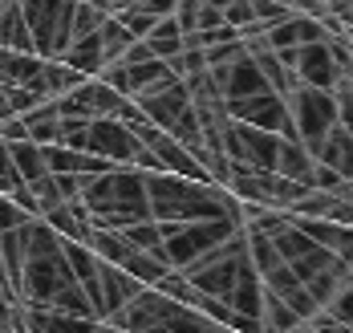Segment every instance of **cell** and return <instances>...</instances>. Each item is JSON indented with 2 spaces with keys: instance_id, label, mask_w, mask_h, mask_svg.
Returning a JSON list of instances; mask_svg holds the SVG:
<instances>
[{
  "instance_id": "cell-25",
  "label": "cell",
  "mask_w": 353,
  "mask_h": 333,
  "mask_svg": "<svg viewBox=\"0 0 353 333\" xmlns=\"http://www.w3.org/2000/svg\"><path fill=\"white\" fill-rule=\"evenodd\" d=\"M260 325H264V333H288V330H296V325H305V321H301L276 293L264 289V301H260Z\"/></svg>"
},
{
  "instance_id": "cell-22",
  "label": "cell",
  "mask_w": 353,
  "mask_h": 333,
  "mask_svg": "<svg viewBox=\"0 0 353 333\" xmlns=\"http://www.w3.org/2000/svg\"><path fill=\"white\" fill-rule=\"evenodd\" d=\"M21 122H25V134L33 139V143H41V147H49V143H57V106H53V98L49 102H41V106H33L29 114H21Z\"/></svg>"
},
{
  "instance_id": "cell-35",
  "label": "cell",
  "mask_w": 353,
  "mask_h": 333,
  "mask_svg": "<svg viewBox=\"0 0 353 333\" xmlns=\"http://www.w3.org/2000/svg\"><path fill=\"white\" fill-rule=\"evenodd\" d=\"M45 98H37L29 85H8V110L12 114H29L33 106H41Z\"/></svg>"
},
{
  "instance_id": "cell-37",
  "label": "cell",
  "mask_w": 353,
  "mask_h": 333,
  "mask_svg": "<svg viewBox=\"0 0 353 333\" xmlns=\"http://www.w3.org/2000/svg\"><path fill=\"white\" fill-rule=\"evenodd\" d=\"M12 187H21V175L12 167V154H8V143L0 139V195H8Z\"/></svg>"
},
{
  "instance_id": "cell-38",
  "label": "cell",
  "mask_w": 353,
  "mask_h": 333,
  "mask_svg": "<svg viewBox=\"0 0 353 333\" xmlns=\"http://www.w3.org/2000/svg\"><path fill=\"white\" fill-rule=\"evenodd\" d=\"M313 187L317 191H337L341 187V175L333 167H325V163H313Z\"/></svg>"
},
{
  "instance_id": "cell-42",
  "label": "cell",
  "mask_w": 353,
  "mask_h": 333,
  "mask_svg": "<svg viewBox=\"0 0 353 333\" xmlns=\"http://www.w3.org/2000/svg\"><path fill=\"white\" fill-rule=\"evenodd\" d=\"M4 118H12V110H8V85H0V122Z\"/></svg>"
},
{
  "instance_id": "cell-5",
  "label": "cell",
  "mask_w": 353,
  "mask_h": 333,
  "mask_svg": "<svg viewBox=\"0 0 353 333\" xmlns=\"http://www.w3.org/2000/svg\"><path fill=\"white\" fill-rule=\"evenodd\" d=\"M288 118H292V130L296 139L309 147V154H317L321 139L337 126V102H333V90H317V85H296L288 98Z\"/></svg>"
},
{
  "instance_id": "cell-34",
  "label": "cell",
  "mask_w": 353,
  "mask_h": 333,
  "mask_svg": "<svg viewBox=\"0 0 353 333\" xmlns=\"http://www.w3.org/2000/svg\"><path fill=\"white\" fill-rule=\"evenodd\" d=\"M325 313H329V317H337V321H345V325H353V281L333 296L329 305H325Z\"/></svg>"
},
{
  "instance_id": "cell-11",
  "label": "cell",
  "mask_w": 353,
  "mask_h": 333,
  "mask_svg": "<svg viewBox=\"0 0 353 333\" xmlns=\"http://www.w3.org/2000/svg\"><path fill=\"white\" fill-rule=\"evenodd\" d=\"M292 74L301 85H317V90H333L337 85V65L325 41H309L292 49Z\"/></svg>"
},
{
  "instance_id": "cell-6",
  "label": "cell",
  "mask_w": 353,
  "mask_h": 333,
  "mask_svg": "<svg viewBox=\"0 0 353 333\" xmlns=\"http://www.w3.org/2000/svg\"><path fill=\"white\" fill-rule=\"evenodd\" d=\"M219 147H223V154H228V163H236V167H248V171H276L281 134L228 118L223 130H219Z\"/></svg>"
},
{
  "instance_id": "cell-2",
  "label": "cell",
  "mask_w": 353,
  "mask_h": 333,
  "mask_svg": "<svg viewBox=\"0 0 353 333\" xmlns=\"http://www.w3.org/2000/svg\"><path fill=\"white\" fill-rule=\"evenodd\" d=\"M90 212L94 228H126L134 220H150V203H146V171L139 167H110L102 175L85 179L77 195Z\"/></svg>"
},
{
  "instance_id": "cell-23",
  "label": "cell",
  "mask_w": 353,
  "mask_h": 333,
  "mask_svg": "<svg viewBox=\"0 0 353 333\" xmlns=\"http://www.w3.org/2000/svg\"><path fill=\"white\" fill-rule=\"evenodd\" d=\"M252 61L260 65V74H264V81H268V90L272 94H281V98H288L301 81H296V74L292 70H284L281 65V57L272 53V49H260V53H252Z\"/></svg>"
},
{
  "instance_id": "cell-12",
  "label": "cell",
  "mask_w": 353,
  "mask_h": 333,
  "mask_svg": "<svg viewBox=\"0 0 353 333\" xmlns=\"http://www.w3.org/2000/svg\"><path fill=\"white\" fill-rule=\"evenodd\" d=\"M325 25H321V17H305V12H288L284 21L276 25H268L264 29V41H268V49H296V45H309V41H325Z\"/></svg>"
},
{
  "instance_id": "cell-8",
  "label": "cell",
  "mask_w": 353,
  "mask_h": 333,
  "mask_svg": "<svg viewBox=\"0 0 353 333\" xmlns=\"http://www.w3.org/2000/svg\"><path fill=\"white\" fill-rule=\"evenodd\" d=\"M175 305L179 301L163 296L159 289H139V296H130L118 313H110L106 325L118 333H146V330H154V325H163L175 313Z\"/></svg>"
},
{
  "instance_id": "cell-10",
  "label": "cell",
  "mask_w": 353,
  "mask_h": 333,
  "mask_svg": "<svg viewBox=\"0 0 353 333\" xmlns=\"http://www.w3.org/2000/svg\"><path fill=\"white\" fill-rule=\"evenodd\" d=\"M134 102H139V110L146 114L159 130H167L183 110H191V94H187L183 77H167V81H159V85L142 90Z\"/></svg>"
},
{
  "instance_id": "cell-39",
  "label": "cell",
  "mask_w": 353,
  "mask_h": 333,
  "mask_svg": "<svg viewBox=\"0 0 353 333\" xmlns=\"http://www.w3.org/2000/svg\"><path fill=\"white\" fill-rule=\"evenodd\" d=\"M53 183L61 191V199H77L81 187H85V175H53Z\"/></svg>"
},
{
  "instance_id": "cell-30",
  "label": "cell",
  "mask_w": 353,
  "mask_h": 333,
  "mask_svg": "<svg viewBox=\"0 0 353 333\" xmlns=\"http://www.w3.org/2000/svg\"><path fill=\"white\" fill-rule=\"evenodd\" d=\"M98 41H102V57H106V65H110V61H118V57L126 53L130 41H139V37H130V33L118 25V17H106L102 29H98Z\"/></svg>"
},
{
  "instance_id": "cell-26",
  "label": "cell",
  "mask_w": 353,
  "mask_h": 333,
  "mask_svg": "<svg viewBox=\"0 0 353 333\" xmlns=\"http://www.w3.org/2000/svg\"><path fill=\"white\" fill-rule=\"evenodd\" d=\"M118 268H126L139 285H146V289H150V285H159V276H163L171 264H167L163 256H154V252H134V248H130V252H126V260H122Z\"/></svg>"
},
{
  "instance_id": "cell-15",
  "label": "cell",
  "mask_w": 353,
  "mask_h": 333,
  "mask_svg": "<svg viewBox=\"0 0 353 333\" xmlns=\"http://www.w3.org/2000/svg\"><path fill=\"white\" fill-rule=\"evenodd\" d=\"M41 220L49 223L61 240H81V244H85V236H90V228H94L81 199H61V203H57L53 212H45Z\"/></svg>"
},
{
  "instance_id": "cell-47",
  "label": "cell",
  "mask_w": 353,
  "mask_h": 333,
  "mask_svg": "<svg viewBox=\"0 0 353 333\" xmlns=\"http://www.w3.org/2000/svg\"><path fill=\"white\" fill-rule=\"evenodd\" d=\"M85 4H98V8H106L110 12V0H85Z\"/></svg>"
},
{
  "instance_id": "cell-46",
  "label": "cell",
  "mask_w": 353,
  "mask_h": 333,
  "mask_svg": "<svg viewBox=\"0 0 353 333\" xmlns=\"http://www.w3.org/2000/svg\"><path fill=\"white\" fill-rule=\"evenodd\" d=\"M90 333H114V330H110L106 321H98V325H94V330H90Z\"/></svg>"
},
{
  "instance_id": "cell-3",
  "label": "cell",
  "mask_w": 353,
  "mask_h": 333,
  "mask_svg": "<svg viewBox=\"0 0 353 333\" xmlns=\"http://www.w3.org/2000/svg\"><path fill=\"white\" fill-rule=\"evenodd\" d=\"M163 244L154 248V256H163L171 268H187L191 260L212 252L215 244H223L232 232H240V223L232 220H191V223H159Z\"/></svg>"
},
{
  "instance_id": "cell-4",
  "label": "cell",
  "mask_w": 353,
  "mask_h": 333,
  "mask_svg": "<svg viewBox=\"0 0 353 333\" xmlns=\"http://www.w3.org/2000/svg\"><path fill=\"white\" fill-rule=\"evenodd\" d=\"M37 57H61L73 45V0H21Z\"/></svg>"
},
{
  "instance_id": "cell-16",
  "label": "cell",
  "mask_w": 353,
  "mask_h": 333,
  "mask_svg": "<svg viewBox=\"0 0 353 333\" xmlns=\"http://www.w3.org/2000/svg\"><path fill=\"white\" fill-rule=\"evenodd\" d=\"M313 154H309V147L296 139V134H288V139H281V150H276V175H284V179H296V183L313 187Z\"/></svg>"
},
{
  "instance_id": "cell-40",
  "label": "cell",
  "mask_w": 353,
  "mask_h": 333,
  "mask_svg": "<svg viewBox=\"0 0 353 333\" xmlns=\"http://www.w3.org/2000/svg\"><path fill=\"white\" fill-rule=\"evenodd\" d=\"M215 25H228V21H223V8H215V4L203 0V8H199V25H195V29H215Z\"/></svg>"
},
{
  "instance_id": "cell-20",
  "label": "cell",
  "mask_w": 353,
  "mask_h": 333,
  "mask_svg": "<svg viewBox=\"0 0 353 333\" xmlns=\"http://www.w3.org/2000/svg\"><path fill=\"white\" fill-rule=\"evenodd\" d=\"M8 154H12V167H17L21 183H33V179H41V175H49V167H45V150H41V143H33V139H17V143H8Z\"/></svg>"
},
{
  "instance_id": "cell-19",
  "label": "cell",
  "mask_w": 353,
  "mask_h": 333,
  "mask_svg": "<svg viewBox=\"0 0 353 333\" xmlns=\"http://www.w3.org/2000/svg\"><path fill=\"white\" fill-rule=\"evenodd\" d=\"M61 61L70 65V70H77L81 77H98L102 74V65H106V57H102V41H98V33H90V37H77L61 53Z\"/></svg>"
},
{
  "instance_id": "cell-14",
  "label": "cell",
  "mask_w": 353,
  "mask_h": 333,
  "mask_svg": "<svg viewBox=\"0 0 353 333\" xmlns=\"http://www.w3.org/2000/svg\"><path fill=\"white\" fill-rule=\"evenodd\" d=\"M98 289H102V321H106L110 313H118L130 296H139V285L126 268H118V264H106V260H98Z\"/></svg>"
},
{
  "instance_id": "cell-21",
  "label": "cell",
  "mask_w": 353,
  "mask_h": 333,
  "mask_svg": "<svg viewBox=\"0 0 353 333\" xmlns=\"http://www.w3.org/2000/svg\"><path fill=\"white\" fill-rule=\"evenodd\" d=\"M142 41L150 45V53H154L159 61H171L175 53H183V29L175 25V17H159Z\"/></svg>"
},
{
  "instance_id": "cell-48",
  "label": "cell",
  "mask_w": 353,
  "mask_h": 333,
  "mask_svg": "<svg viewBox=\"0 0 353 333\" xmlns=\"http://www.w3.org/2000/svg\"><path fill=\"white\" fill-rule=\"evenodd\" d=\"M208 4H215V8H223V4H228V0H208Z\"/></svg>"
},
{
  "instance_id": "cell-1",
  "label": "cell",
  "mask_w": 353,
  "mask_h": 333,
  "mask_svg": "<svg viewBox=\"0 0 353 333\" xmlns=\"http://www.w3.org/2000/svg\"><path fill=\"white\" fill-rule=\"evenodd\" d=\"M146 203H150V220L159 223H191V220H240V199L219 183H199V179H183L171 171H150L146 175Z\"/></svg>"
},
{
  "instance_id": "cell-33",
  "label": "cell",
  "mask_w": 353,
  "mask_h": 333,
  "mask_svg": "<svg viewBox=\"0 0 353 333\" xmlns=\"http://www.w3.org/2000/svg\"><path fill=\"white\" fill-rule=\"evenodd\" d=\"M29 191H33L37 212H41V216H45V212H53V208L61 203V191H57V183H53V175H41V179H33V183H29Z\"/></svg>"
},
{
  "instance_id": "cell-24",
  "label": "cell",
  "mask_w": 353,
  "mask_h": 333,
  "mask_svg": "<svg viewBox=\"0 0 353 333\" xmlns=\"http://www.w3.org/2000/svg\"><path fill=\"white\" fill-rule=\"evenodd\" d=\"M85 248H90L98 260H106V264H122L126 252H130V244L122 240V232H118V228H90Z\"/></svg>"
},
{
  "instance_id": "cell-32",
  "label": "cell",
  "mask_w": 353,
  "mask_h": 333,
  "mask_svg": "<svg viewBox=\"0 0 353 333\" xmlns=\"http://www.w3.org/2000/svg\"><path fill=\"white\" fill-rule=\"evenodd\" d=\"M110 17H118V25H122V29H126L130 37H139V41L146 37V33H150V25L159 21V17H150V12H146L142 4H130V8H118V12H110Z\"/></svg>"
},
{
  "instance_id": "cell-13",
  "label": "cell",
  "mask_w": 353,
  "mask_h": 333,
  "mask_svg": "<svg viewBox=\"0 0 353 333\" xmlns=\"http://www.w3.org/2000/svg\"><path fill=\"white\" fill-rule=\"evenodd\" d=\"M260 285H264L268 293L281 296L284 305H288V309H292V313L301 317V321H309V317L317 313V301L309 296V289H305V285L296 281V272H292L288 264H276L272 272H264V276H260Z\"/></svg>"
},
{
  "instance_id": "cell-41",
  "label": "cell",
  "mask_w": 353,
  "mask_h": 333,
  "mask_svg": "<svg viewBox=\"0 0 353 333\" xmlns=\"http://www.w3.org/2000/svg\"><path fill=\"white\" fill-rule=\"evenodd\" d=\"M139 4L150 17H171V12H175V0H139Z\"/></svg>"
},
{
  "instance_id": "cell-45",
  "label": "cell",
  "mask_w": 353,
  "mask_h": 333,
  "mask_svg": "<svg viewBox=\"0 0 353 333\" xmlns=\"http://www.w3.org/2000/svg\"><path fill=\"white\" fill-rule=\"evenodd\" d=\"M288 333H317V330H313V325L305 321V325H296V330H288Z\"/></svg>"
},
{
  "instance_id": "cell-49",
  "label": "cell",
  "mask_w": 353,
  "mask_h": 333,
  "mask_svg": "<svg viewBox=\"0 0 353 333\" xmlns=\"http://www.w3.org/2000/svg\"><path fill=\"white\" fill-rule=\"evenodd\" d=\"M114 333H118V330H114Z\"/></svg>"
},
{
  "instance_id": "cell-9",
  "label": "cell",
  "mask_w": 353,
  "mask_h": 333,
  "mask_svg": "<svg viewBox=\"0 0 353 333\" xmlns=\"http://www.w3.org/2000/svg\"><path fill=\"white\" fill-rule=\"evenodd\" d=\"M85 150L102 154L106 163H126L130 167L134 150H139V139L118 118H90V126H85Z\"/></svg>"
},
{
  "instance_id": "cell-44",
  "label": "cell",
  "mask_w": 353,
  "mask_h": 333,
  "mask_svg": "<svg viewBox=\"0 0 353 333\" xmlns=\"http://www.w3.org/2000/svg\"><path fill=\"white\" fill-rule=\"evenodd\" d=\"M130 4H139V0H110V12H118V8H130Z\"/></svg>"
},
{
  "instance_id": "cell-28",
  "label": "cell",
  "mask_w": 353,
  "mask_h": 333,
  "mask_svg": "<svg viewBox=\"0 0 353 333\" xmlns=\"http://www.w3.org/2000/svg\"><path fill=\"white\" fill-rule=\"evenodd\" d=\"M248 236V260H252V268L264 276V272H272L276 264H284L281 252H276V244H272V236H260V232H244Z\"/></svg>"
},
{
  "instance_id": "cell-7",
  "label": "cell",
  "mask_w": 353,
  "mask_h": 333,
  "mask_svg": "<svg viewBox=\"0 0 353 333\" xmlns=\"http://www.w3.org/2000/svg\"><path fill=\"white\" fill-rule=\"evenodd\" d=\"M223 110L232 122H248V126H260V130H272V134H296L292 130V118H288V102L272 90H260V94H248V98H232L223 102Z\"/></svg>"
},
{
  "instance_id": "cell-43",
  "label": "cell",
  "mask_w": 353,
  "mask_h": 333,
  "mask_svg": "<svg viewBox=\"0 0 353 333\" xmlns=\"http://www.w3.org/2000/svg\"><path fill=\"white\" fill-rule=\"evenodd\" d=\"M333 195H341V199H353V175H350V179H341V187H337Z\"/></svg>"
},
{
  "instance_id": "cell-17",
  "label": "cell",
  "mask_w": 353,
  "mask_h": 333,
  "mask_svg": "<svg viewBox=\"0 0 353 333\" xmlns=\"http://www.w3.org/2000/svg\"><path fill=\"white\" fill-rule=\"evenodd\" d=\"M313 159L325 163V167H333L341 179H350L353 175V134L345 130V126H333V130L321 139V147H317Z\"/></svg>"
},
{
  "instance_id": "cell-27",
  "label": "cell",
  "mask_w": 353,
  "mask_h": 333,
  "mask_svg": "<svg viewBox=\"0 0 353 333\" xmlns=\"http://www.w3.org/2000/svg\"><path fill=\"white\" fill-rule=\"evenodd\" d=\"M171 333H223V325H215L212 317H203L199 309H191V305H175V313L163 321Z\"/></svg>"
},
{
  "instance_id": "cell-29",
  "label": "cell",
  "mask_w": 353,
  "mask_h": 333,
  "mask_svg": "<svg viewBox=\"0 0 353 333\" xmlns=\"http://www.w3.org/2000/svg\"><path fill=\"white\" fill-rule=\"evenodd\" d=\"M118 232H122V240H126L134 252H154V248L163 244L159 220H134V223H126V228H118Z\"/></svg>"
},
{
  "instance_id": "cell-31",
  "label": "cell",
  "mask_w": 353,
  "mask_h": 333,
  "mask_svg": "<svg viewBox=\"0 0 353 333\" xmlns=\"http://www.w3.org/2000/svg\"><path fill=\"white\" fill-rule=\"evenodd\" d=\"M106 17H110L106 8H98V4H85V0H73V41H77V37H90V33H98Z\"/></svg>"
},
{
  "instance_id": "cell-36",
  "label": "cell",
  "mask_w": 353,
  "mask_h": 333,
  "mask_svg": "<svg viewBox=\"0 0 353 333\" xmlns=\"http://www.w3.org/2000/svg\"><path fill=\"white\" fill-rule=\"evenodd\" d=\"M33 220V216H25L8 195H0V232H12V228H25V223Z\"/></svg>"
},
{
  "instance_id": "cell-18",
  "label": "cell",
  "mask_w": 353,
  "mask_h": 333,
  "mask_svg": "<svg viewBox=\"0 0 353 333\" xmlns=\"http://www.w3.org/2000/svg\"><path fill=\"white\" fill-rule=\"evenodd\" d=\"M0 45L4 49H21V53H33V37H29L21 0H0Z\"/></svg>"
}]
</instances>
